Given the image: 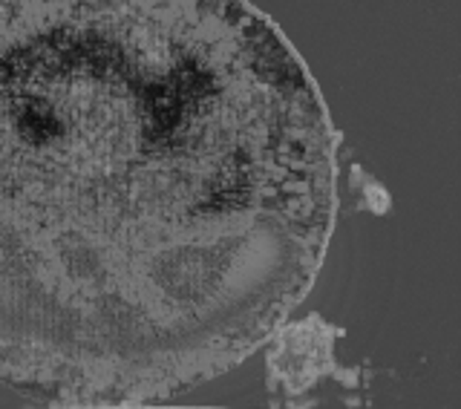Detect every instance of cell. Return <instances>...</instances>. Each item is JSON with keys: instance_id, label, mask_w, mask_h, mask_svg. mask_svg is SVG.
I'll return each instance as SVG.
<instances>
[{"instance_id": "6da1fadb", "label": "cell", "mask_w": 461, "mask_h": 409, "mask_svg": "<svg viewBox=\"0 0 461 409\" xmlns=\"http://www.w3.org/2000/svg\"><path fill=\"white\" fill-rule=\"evenodd\" d=\"M338 133L251 0H0V386L162 404L277 334Z\"/></svg>"}]
</instances>
